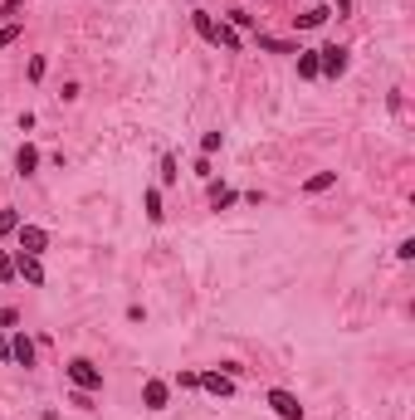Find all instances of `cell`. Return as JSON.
I'll return each instance as SVG.
<instances>
[{
    "instance_id": "2e32d148",
    "label": "cell",
    "mask_w": 415,
    "mask_h": 420,
    "mask_svg": "<svg viewBox=\"0 0 415 420\" xmlns=\"http://www.w3.org/2000/svg\"><path fill=\"white\" fill-rule=\"evenodd\" d=\"M294 59H298V79H322V69H317V49H298Z\"/></svg>"
},
{
    "instance_id": "f1b7e54d",
    "label": "cell",
    "mask_w": 415,
    "mask_h": 420,
    "mask_svg": "<svg viewBox=\"0 0 415 420\" xmlns=\"http://www.w3.org/2000/svg\"><path fill=\"white\" fill-rule=\"evenodd\" d=\"M0 327H20V313L15 308H0Z\"/></svg>"
},
{
    "instance_id": "d6986e66",
    "label": "cell",
    "mask_w": 415,
    "mask_h": 420,
    "mask_svg": "<svg viewBox=\"0 0 415 420\" xmlns=\"http://www.w3.org/2000/svg\"><path fill=\"white\" fill-rule=\"evenodd\" d=\"M20 34H25V25H20V20H5V25H0V49H10Z\"/></svg>"
},
{
    "instance_id": "6da1fadb",
    "label": "cell",
    "mask_w": 415,
    "mask_h": 420,
    "mask_svg": "<svg viewBox=\"0 0 415 420\" xmlns=\"http://www.w3.org/2000/svg\"><path fill=\"white\" fill-rule=\"evenodd\" d=\"M69 381H74L79 391H93V396H103V367H93L88 357H69Z\"/></svg>"
},
{
    "instance_id": "3957f363",
    "label": "cell",
    "mask_w": 415,
    "mask_h": 420,
    "mask_svg": "<svg viewBox=\"0 0 415 420\" xmlns=\"http://www.w3.org/2000/svg\"><path fill=\"white\" fill-rule=\"evenodd\" d=\"M347 64H352V49H347V44H322V49H317V69H322L327 79H342Z\"/></svg>"
},
{
    "instance_id": "484cf974",
    "label": "cell",
    "mask_w": 415,
    "mask_h": 420,
    "mask_svg": "<svg viewBox=\"0 0 415 420\" xmlns=\"http://www.w3.org/2000/svg\"><path fill=\"white\" fill-rule=\"evenodd\" d=\"M10 279H15V259L0 249V284H10Z\"/></svg>"
},
{
    "instance_id": "4316f807",
    "label": "cell",
    "mask_w": 415,
    "mask_h": 420,
    "mask_svg": "<svg viewBox=\"0 0 415 420\" xmlns=\"http://www.w3.org/2000/svg\"><path fill=\"white\" fill-rule=\"evenodd\" d=\"M20 10H25V0H5V5H0L5 20H20Z\"/></svg>"
},
{
    "instance_id": "ba28073f",
    "label": "cell",
    "mask_w": 415,
    "mask_h": 420,
    "mask_svg": "<svg viewBox=\"0 0 415 420\" xmlns=\"http://www.w3.org/2000/svg\"><path fill=\"white\" fill-rule=\"evenodd\" d=\"M10 362H20V367H34V362H39V352H34V337L15 332V337H10Z\"/></svg>"
},
{
    "instance_id": "52a82bcc",
    "label": "cell",
    "mask_w": 415,
    "mask_h": 420,
    "mask_svg": "<svg viewBox=\"0 0 415 420\" xmlns=\"http://www.w3.org/2000/svg\"><path fill=\"white\" fill-rule=\"evenodd\" d=\"M15 279H25L29 289H39V284H44V264H39V254H15Z\"/></svg>"
},
{
    "instance_id": "5bb4252c",
    "label": "cell",
    "mask_w": 415,
    "mask_h": 420,
    "mask_svg": "<svg viewBox=\"0 0 415 420\" xmlns=\"http://www.w3.org/2000/svg\"><path fill=\"white\" fill-rule=\"evenodd\" d=\"M142 210H147V220H152V225H162V220H166V210H162V191H157V186H147V191H142Z\"/></svg>"
},
{
    "instance_id": "277c9868",
    "label": "cell",
    "mask_w": 415,
    "mask_h": 420,
    "mask_svg": "<svg viewBox=\"0 0 415 420\" xmlns=\"http://www.w3.org/2000/svg\"><path fill=\"white\" fill-rule=\"evenodd\" d=\"M235 386H239V381H235V376H225L220 367L201 372V391H206V396H215V401H230V396H235Z\"/></svg>"
},
{
    "instance_id": "e0dca14e",
    "label": "cell",
    "mask_w": 415,
    "mask_h": 420,
    "mask_svg": "<svg viewBox=\"0 0 415 420\" xmlns=\"http://www.w3.org/2000/svg\"><path fill=\"white\" fill-rule=\"evenodd\" d=\"M215 49H230V54H239V49H244V39H239V29H230V25H220V34H215Z\"/></svg>"
},
{
    "instance_id": "f546056e",
    "label": "cell",
    "mask_w": 415,
    "mask_h": 420,
    "mask_svg": "<svg viewBox=\"0 0 415 420\" xmlns=\"http://www.w3.org/2000/svg\"><path fill=\"white\" fill-rule=\"evenodd\" d=\"M191 171H196L201 181H210V157H196V166H191Z\"/></svg>"
},
{
    "instance_id": "5b68a950",
    "label": "cell",
    "mask_w": 415,
    "mask_h": 420,
    "mask_svg": "<svg viewBox=\"0 0 415 420\" xmlns=\"http://www.w3.org/2000/svg\"><path fill=\"white\" fill-rule=\"evenodd\" d=\"M142 406H147V411H166V406H171V381L147 376V381H142Z\"/></svg>"
},
{
    "instance_id": "7a4b0ae2",
    "label": "cell",
    "mask_w": 415,
    "mask_h": 420,
    "mask_svg": "<svg viewBox=\"0 0 415 420\" xmlns=\"http://www.w3.org/2000/svg\"><path fill=\"white\" fill-rule=\"evenodd\" d=\"M264 406H269L279 420H303L298 396H294V391H284V386H269V391H264Z\"/></svg>"
},
{
    "instance_id": "7402d4cb",
    "label": "cell",
    "mask_w": 415,
    "mask_h": 420,
    "mask_svg": "<svg viewBox=\"0 0 415 420\" xmlns=\"http://www.w3.org/2000/svg\"><path fill=\"white\" fill-rule=\"evenodd\" d=\"M69 406H79V411H98V406H93V391H79V386L69 391Z\"/></svg>"
},
{
    "instance_id": "30bf717a",
    "label": "cell",
    "mask_w": 415,
    "mask_h": 420,
    "mask_svg": "<svg viewBox=\"0 0 415 420\" xmlns=\"http://www.w3.org/2000/svg\"><path fill=\"white\" fill-rule=\"evenodd\" d=\"M254 44H259L264 54H298V49H303V44H294V39H274V34H264V29L254 34Z\"/></svg>"
},
{
    "instance_id": "8fae6325",
    "label": "cell",
    "mask_w": 415,
    "mask_h": 420,
    "mask_svg": "<svg viewBox=\"0 0 415 420\" xmlns=\"http://www.w3.org/2000/svg\"><path fill=\"white\" fill-rule=\"evenodd\" d=\"M191 29H196L206 44H215V34H220V25H215V15H210V10H191Z\"/></svg>"
},
{
    "instance_id": "4fadbf2b",
    "label": "cell",
    "mask_w": 415,
    "mask_h": 420,
    "mask_svg": "<svg viewBox=\"0 0 415 420\" xmlns=\"http://www.w3.org/2000/svg\"><path fill=\"white\" fill-rule=\"evenodd\" d=\"M337 186V171H312L308 181H303V196H322V191H332Z\"/></svg>"
},
{
    "instance_id": "4dcf8cb0",
    "label": "cell",
    "mask_w": 415,
    "mask_h": 420,
    "mask_svg": "<svg viewBox=\"0 0 415 420\" xmlns=\"http://www.w3.org/2000/svg\"><path fill=\"white\" fill-rule=\"evenodd\" d=\"M308 5H317V0H308Z\"/></svg>"
},
{
    "instance_id": "cb8c5ba5",
    "label": "cell",
    "mask_w": 415,
    "mask_h": 420,
    "mask_svg": "<svg viewBox=\"0 0 415 420\" xmlns=\"http://www.w3.org/2000/svg\"><path fill=\"white\" fill-rule=\"evenodd\" d=\"M220 142H225L220 132H206V137H201V157H210V152H220Z\"/></svg>"
},
{
    "instance_id": "d4e9b609",
    "label": "cell",
    "mask_w": 415,
    "mask_h": 420,
    "mask_svg": "<svg viewBox=\"0 0 415 420\" xmlns=\"http://www.w3.org/2000/svg\"><path fill=\"white\" fill-rule=\"evenodd\" d=\"M44 69H49V64H44V54H34V59H29V84H39V79H44Z\"/></svg>"
},
{
    "instance_id": "ac0fdd59",
    "label": "cell",
    "mask_w": 415,
    "mask_h": 420,
    "mask_svg": "<svg viewBox=\"0 0 415 420\" xmlns=\"http://www.w3.org/2000/svg\"><path fill=\"white\" fill-rule=\"evenodd\" d=\"M176 181H181V166H176V157L166 152V157H162V186H176Z\"/></svg>"
},
{
    "instance_id": "83f0119b",
    "label": "cell",
    "mask_w": 415,
    "mask_h": 420,
    "mask_svg": "<svg viewBox=\"0 0 415 420\" xmlns=\"http://www.w3.org/2000/svg\"><path fill=\"white\" fill-rule=\"evenodd\" d=\"M396 259H415V239H411V235H406V239L396 244Z\"/></svg>"
},
{
    "instance_id": "ffe728a7",
    "label": "cell",
    "mask_w": 415,
    "mask_h": 420,
    "mask_svg": "<svg viewBox=\"0 0 415 420\" xmlns=\"http://www.w3.org/2000/svg\"><path fill=\"white\" fill-rule=\"evenodd\" d=\"M15 230H20V210L5 206V210H0V239H5V235H15Z\"/></svg>"
},
{
    "instance_id": "7c38bea8",
    "label": "cell",
    "mask_w": 415,
    "mask_h": 420,
    "mask_svg": "<svg viewBox=\"0 0 415 420\" xmlns=\"http://www.w3.org/2000/svg\"><path fill=\"white\" fill-rule=\"evenodd\" d=\"M327 15H332L327 5H308L303 15H294V25H298V29H322V25H327Z\"/></svg>"
},
{
    "instance_id": "603a6c76",
    "label": "cell",
    "mask_w": 415,
    "mask_h": 420,
    "mask_svg": "<svg viewBox=\"0 0 415 420\" xmlns=\"http://www.w3.org/2000/svg\"><path fill=\"white\" fill-rule=\"evenodd\" d=\"M230 29H254V15L249 10H230Z\"/></svg>"
},
{
    "instance_id": "8992f818",
    "label": "cell",
    "mask_w": 415,
    "mask_h": 420,
    "mask_svg": "<svg viewBox=\"0 0 415 420\" xmlns=\"http://www.w3.org/2000/svg\"><path fill=\"white\" fill-rule=\"evenodd\" d=\"M15 235H20V254H44V249H49V230H44V225H25V220H20Z\"/></svg>"
},
{
    "instance_id": "44dd1931",
    "label": "cell",
    "mask_w": 415,
    "mask_h": 420,
    "mask_svg": "<svg viewBox=\"0 0 415 420\" xmlns=\"http://www.w3.org/2000/svg\"><path fill=\"white\" fill-rule=\"evenodd\" d=\"M176 391H201V372H176Z\"/></svg>"
},
{
    "instance_id": "9a60e30c",
    "label": "cell",
    "mask_w": 415,
    "mask_h": 420,
    "mask_svg": "<svg viewBox=\"0 0 415 420\" xmlns=\"http://www.w3.org/2000/svg\"><path fill=\"white\" fill-rule=\"evenodd\" d=\"M206 191H210V206H215V210H230L235 201H239V196H235L230 186H220V181H206Z\"/></svg>"
},
{
    "instance_id": "9c48e42d",
    "label": "cell",
    "mask_w": 415,
    "mask_h": 420,
    "mask_svg": "<svg viewBox=\"0 0 415 420\" xmlns=\"http://www.w3.org/2000/svg\"><path fill=\"white\" fill-rule=\"evenodd\" d=\"M39 171V147L34 142H20V152H15V176H34Z\"/></svg>"
}]
</instances>
